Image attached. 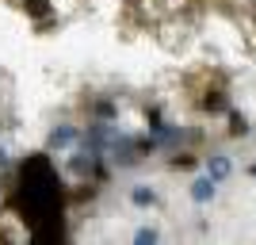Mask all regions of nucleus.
<instances>
[{"mask_svg": "<svg viewBox=\"0 0 256 245\" xmlns=\"http://www.w3.org/2000/svg\"><path fill=\"white\" fill-rule=\"evenodd\" d=\"M73 142H80V130L69 127V123H62V127H54V130H50L46 146H50V149H65V146H73Z\"/></svg>", "mask_w": 256, "mask_h": 245, "instance_id": "nucleus-2", "label": "nucleus"}, {"mask_svg": "<svg viewBox=\"0 0 256 245\" xmlns=\"http://www.w3.org/2000/svg\"><path fill=\"white\" fill-rule=\"evenodd\" d=\"M107 149H111V161L122 165V169L138 165V138H130V134H118V130H115V138H111Z\"/></svg>", "mask_w": 256, "mask_h": 245, "instance_id": "nucleus-1", "label": "nucleus"}, {"mask_svg": "<svg viewBox=\"0 0 256 245\" xmlns=\"http://www.w3.org/2000/svg\"><path fill=\"white\" fill-rule=\"evenodd\" d=\"M252 176H256V169H252Z\"/></svg>", "mask_w": 256, "mask_h": 245, "instance_id": "nucleus-13", "label": "nucleus"}, {"mask_svg": "<svg viewBox=\"0 0 256 245\" xmlns=\"http://www.w3.org/2000/svg\"><path fill=\"white\" fill-rule=\"evenodd\" d=\"M206 176H210V180H226V176H230V161H226L222 153H214V157L206 161Z\"/></svg>", "mask_w": 256, "mask_h": 245, "instance_id": "nucleus-5", "label": "nucleus"}, {"mask_svg": "<svg viewBox=\"0 0 256 245\" xmlns=\"http://www.w3.org/2000/svg\"><path fill=\"white\" fill-rule=\"evenodd\" d=\"M230 134H234V138H241V134H248V119L245 115H230Z\"/></svg>", "mask_w": 256, "mask_h": 245, "instance_id": "nucleus-8", "label": "nucleus"}, {"mask_svg": "<svg viewBox=\"0 0 256 245\" xmlns=\"http://www.w3.org/2000/svg\"><path fill=\"white\" fill-rule=\"evenodd\" d=\"M130 199L138 203V207H150V203H157V192H153V188H146V184H138V188L130 192Z\"/></svg>", "mask_w": 256, "mask_h": 245, "instance_id": "nucleus-7", "label": "nucleus"}, {"mask_svg": "<svg viewBox=\"0 0 256 245\" xmlns=\"http://www.w3.org/2000/svg\"><path fill=\"white\" fill-rule=\"evenodd\" d=\"M8 165H12V157L4 153V146H0V169H8Z\"/></svg>", "mask_w": 256, "mask_h": 245, "instance_id": "nucleus-12", "label": "nucleus"}, {"mask_svg": "<svg viewBox=\"0 0 256 245\" xmlns=\"http://www.w3.org/2000/svg\"><path fill=\"white\" fill-rule=\"evenodd\" d=\"M92 115H96V119H104V123H107V119H115V115H118L115 100H96V107H92Z\"/></svg>", "mask_w": 256, "mask_h": 245, "instance_id": "nucleus-6", "label": "nucleus"}, {"mask_svg": "<svg viewBox=\"0 0 256 245\" xmlns=\"http://www.w3.org/2000/svg\"><path fill=\"white\" fill-rule=\"evenodd\" d=\"M172 165H176V169H195V157H192V153H176Z\"/></svg>", "mask_w": 256, "mask_h": 245, "instance_id": "nucleus-11", "label": "nucleus"}, {"mask_svg": "<svg viewBox=\"0 0 256 245\" xmlns=\"http://www.w3.org/2000/svg\"><path fill=\"white\" fill-rule=\"evenodd\" d=\"M203 111H226V96L222 92H210V96L203 100Z\"/></svg>", "mask_w": 256, "mask_h": 245, "instance_id": "nucleus-9", "label": "nucleus"}, {"mask_svg": "<svg viewBox=\"0 0 256 245\" xmlns=\"http://www.w3.org/2000/svg\"><path fill=\"white\" fill-rule=\"evenodd\" d=\"M20 4H23V12H27L31 20H50V16H54L50 0H20Z\"/></svg>", "mask_w": 256, "mask_h": 245, "instance_id": "nucleus-3", "label": "nucleus"}, {"mask_svg": "<svg viewBox=\"0 0 256 245\" xmlns=\"http://www.w3.org/2000/svg\"><path fill=\"white\" fill-rule=\"evenodd\" d=\"M134 241H138V245H153V241H157V230H153V226H142L138 234H134Z\"/></svg>", "mask_w": 256, "mask_h": 245, "instance_id": "nucleus-10", "label": "nucleus"}, {"mask_svg": "<svg viewBox=\"0 0 256 245\" xmlns=\"http://www.w3.org/2000/svg\"><path fill=\"white\" fill-rule=\"evenodd\" d=\"M214 184H218V180H210V176H199V180L192 184V199H195V203L214 199Z\"/></svg>", "mask_w": 256, "mask_h": 245, "instance_id": "nucleus-4", "label": "nucleus"}]
</instances>
